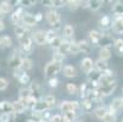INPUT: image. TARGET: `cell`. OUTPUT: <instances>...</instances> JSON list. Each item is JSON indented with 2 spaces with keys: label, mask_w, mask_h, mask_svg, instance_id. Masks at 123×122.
<instances>
[{
  "label": "cell",
  "mask_w": 123,
  "mask_h": 122,
  "mask_svg": "<svg viewBox=\"0 0 123 122\" xmlns=\"http://www.w3.org/2000/svg\"><path fill=\"white\" fill-rule=\"evenodd\" d=\"M46 21L54 28V31L61 28V17H60V13L55 10H50L46 12Z\"/></svg>",
  "instance_id": "1"
},
{
  "label": "cell",
  "mask_w": 123,
  "mask_h": 122,
  "mask_svg": "<svg viewBox=\"0 0 123 122\" xmlns=\"http://www.w3.org/2000/svg\"><path fill=\"white\" fill-rule=\"evenodd\" d=\"M61 70H62L61 64H59V62H54V61H50V62H48L46 66H45L44 73H45L46 77L52 78V77H55V76L61 71Z\"/></svg>",
  "instance_id": "2"
},
{
  "label": "cell",
  "mask_w": 123,
  "mask_h": 122,
  "mask_svg": "<svg viewBox=\"0 0 123 122\" xmlns=\"http://www.w3.org/2000/svg\"><path fill=\"white\" fill-rule=\"evenodd\" d=\"M80 105L78 101H68V100H65L61 103L60 105V110L62 114H67V112H77L79 110Z\"/></svg>",
  "instance_id": "3"
},
{
  "label": "cell",
  "mask_w": 123,
  "mask_h": 122,
  "mask_svg": "<svg viewBox=\"0 0 123 122\" xmlns=\"http://www.w3.org/2000/svg\"><path fill=\"white\" fill-rule=\"evenodd\" d=\"M21 61H22V56L20 54V50H15L11 58L9 59V66L12 70H18L21 66Z\"/></svg>",
  "instance_id": "4"
},
{
  "label": "cell",
  "mask_w": 123,
  "mask_h": 122,
  "mask_svg": "<svg viewBox=\"0 0 123 122\" xmlns=\"http://www.w3.org/2000/svg\"><path fill=\"white\" fill-rule=\"evenodd\" d=\"M18 40L21 43V48H22L23 53L29 54L31 51L33 50V42H32V38L29 36H25L22 38H18Z\"/></svg>",
  "instance_id": "5"
},
{
  "label": "cell",
  "mask_w": 123,
  "mask_h": 122,
  "mask_svg": "<svg viewBox=\"0 0 123 122\" xmlns=\"http://www.w3.org/2000/svg\"><path fill=\"white\" fill-rule=\"evenodd\" d=\"M116 88H117V83H116V81H113L112 83H110V84H107V85L99 87L98 90H99V93H100L102 96H109V95H111V94L116 90Z\"/></svg>",
  "instance_id": "6"
},
{
  "label": "cell",
  "mask_w": 123,
  "mask_h": 122,
  "mask_svg": "<svg viewBox=\"0 0 123 122\" xmlns=\"http://www.w3.org/2000/svg\"><path fill=\"white\" fill-rule=\"evenodd\" d=\"M50 109H51V106L48 105V104H46L43 99H38V101L36 103V105L33 106L32 111H33V112H37V114H43L44 111L50 110Z\"/></svg>",
  "instance_id": "7"
},
{
  "label": "cell",
  "mask_w": 123,
  "mask_h": 122,
  "mask_svg": "<svg viewBox=\"0 0 123 122\" xmlns=\"http://www.w3.org/2000/svg\"><path fill=\"white\" fill-rule=\"evenodd\" d=\"M80 67L83 70V72L86 73V75H89L93 70H94V62L90 58H84L80 62Z\"/></svg>",
  "instance_id": "8"
},
{
  "label": "cell",
  "mask_w": 123,
  "mask_h": 122,
  "mask_svg": "<svg viewBox=\"0 0 123 122\" xmlns=\"http://www.w3.org/2000/svg\"><path fill=\"white\" fill-rule=\"evenodd\" d=\"M122 108H123V98H116V99H113L112 103L110 104L109 112L116 115V112H118Z\"/></svg>",
  "instance_id": "9"
},
{
  "label": "cell",
  "mask_w": 123,
  "mask_h": 122,
  "mask_svg": "<svg viewBox=\"0 0 123 122\" xmlns=\"http://www.w3.org/2000/svg\"><path fill=\"white\" fill-rule=\"evenodd\" d=\"M25 13L23 7H18L17 10H15L11 15V22L16 26H20L22 23V15Z\"/></svg>",
  "instance_id": "10"
},
{
  "label": "cell",
  "mask_w": 123,
  "mask_h": 122,
  "mask_svg": "<svg viewBox=\"0 0 123 122\" xmlns=\"http://www.w3.org/2000/svg\"><path fill=\"white\" fill-rule=\"evenodd\" d=\"M23 25L26 27H33V26H36L37 22H36V20H34V15L28 13V12H25L22 15V26Z\"/></svg>",
  "instance_id": "11"
},
{
  "label": "cell",
  "mask_w": 123,
  "mask_h": 122,
  "mask_svg": "<svg viewBox=\"0 0 123 122\" xmlns=\"http://www.w3.org/2000/svg\"><path fill=\"white\" fill-rule=\"evenodd\" d=\"M62 32H63V38L62 39L71 43V39H73V37H74V29H73V27L71 25H66L63 27Z\"/></svg>",
  "instance_id": "12"
},
{
  "label": "cell",
  "mask_w": 123,
  "mask_h": 122,
  "mask_svg": "<svg viewBox=\"0 0 123 122\" xmlns=\"http://www.w3.org/2000/svg\"><path fill=\"white\" fill-rule=\"evenodd\" d=\"M33 39H34V42H36V44H38V45H44V44H46L45 32H44V31H37V32H34Z\"/></svg>",
  "instance_id": "13"
},
{
  "label": "cell",
  "mask_w": 123,
  "mask_h": 122,
  "mask_svg": "<svg viewBox=\"0 0 123 122\" xmlns=\"http://www.w3.org/2000/svg\"><path fill=\"white\" fill-rule=\"evenodd\" d=\"M101 37H102L101 32H99L96 29H93V31L89 32V43L93 44V45H98L100 39H101Z\"/></svg>",
  "instance_id": "14"
},
{
  "label": "cell",
  "mask_w": 123,
  "mask_h": 122,
  "mask_svg": "<svg viewBox=\"0 0 123 122\" xmlns=\"http://www.w3.org/2000/svg\"><path fill=\"white\" fill-rule=\"evenodd\" d=\"M112 31L117 34L123 33V16L116 17V20L112 22Z\"/></svg>",
  "instance_id": "15"
},
{
  "label": "cell",
  "mask_w": 123,
  "mask_h": 122,
  "mask_svg": "<svg viewBox=\"0 0 123 122\" xmlns=\"http://www.w3.org/2000/svg\"><path fill=\"white\" fill-rule=\"evenodd\" d=\"M0 111H1V114H7V115H11V114H13L12 103H10V101H6V100L0 101Z\"/></svg>",
  "instance_id": "16"
},
{
  "label": "cell",
  "mask_w": 123,
  "mask_h": 122,
  "mask_svg": "<svg viewBox=\"0 0 123 122\" xmlns=\"http://www.w3.org/2000/svg\"><path fill=\"white\" fill-rule=\"evenodd\" d=\"M62 72H63V75H65L67 78L77 77V70H76L73 66H71V65H66V66H63Z\"/></svg>",
  "instance_id": "17"
},
{
  "label": "cell",
  "mask_w": 123,
  "mask_h": 122,
  "mask_svg": "<svg viewBox=\"0 0 123 122\" xmlns=\"http://www.w3.org/2000/svg\"><path fill=\"white\" fill-rule=\"evenodd\" d=\"M78 46H79V51L83 54H90L92 53V44L86 40H80L78 42Z\"/></svg>",
  "instance_id": "18"
},
{
  "label": "cell",
  "mask_w": 123,
  "mask_h": 122,
  "mask_svg": "<svg viewBox=\"0 0 123 122\" xmlns=\"http://www.w3.org/2000/svg\"><path fill=\"white\" fill-rule=\"evenodd\" d=\"M29 90H31V95L32 96L38 99L39 95H40V84L38 82H32L31 87H29Z\"/></svg>",
  "instance_id": "19"
},
{
  "label": "cell",
  "mask_w": 123,
  "mask_h": 122,
  "mask_svg": "<svg viewBox=\"0 0 123 122\" xmlns=\"http://www.w3.org/2000/svg\"><path fill=\"white\" fill-rule=\"evenodd\" d=\"M32 67H33L32 60H31L29 58H22L21 66H20V68L22 70V72H26V73H27V71H31Z\"/></svg>",
  "instance_id": "20"
},
{
  "label": "cell",
  "mask_w": 123,
  "mask_h": 122,
  "mask_svg": "<svg viewBox=\"0 0 123 122\" xmlns=\"http://www.w3.org/2000/svg\"><path fill=\"white\" fill-rule=\"evenodd\" d=\"M94 67H95V71H98V72L101 73L102 71H105V70L109 68V64H107V61H104L101 59H98L94 62Z\"/></svg>",
  "instance_id": "21"
},
{
  "label": "cell",
  "mask_w": 123,
  "mask_h": 122,
  "mask_svg": "<svg viewBox=\"0 0 123 122\" xmlns=\"http://www.w3.org/2000/svg\"><path fill=\"white\" fill-rule=\"evenodd\" d=\"M98 45H100L101 48H110L112 45V38L109 36V34H104L102 33V37H101V39H100Z\"/></svg>",
  "instance_id": "22"
},
{
  "label": "cell",
  "mask_w": 123,
  "mask_h": 122,
  "mask_svg": "<svg viewBox=\"0 0 123 122\" xmlns=\"http://www.w3.org/2000/svg\"><path fill=\"white\" fill-rule=\"evenodd\" d=\"M11 10H12V6H11L10 1H1L0 3V15L1 16H5V15L10 13Z\"/></svg>",
  "instance_id": "23"
},
{
  "label": "cell",
  "mask_w": 123,
  "mask_h": 122,
  "mask_svg": "<svg viewBox=\"0 0 123 122\" xmlns=\"http://www.w3.org/2000/svg\"><path fill=\"white\" fill-rule=\"evenodd\" d=\"M15 34H16L18 38H22V37H25V36H28V27L22 26V25L15 26Z\"/></svg>",
  "instance_id": "24"
},
{
  "label": "cell",
  "mask_w": 123,
  "mask_h": 122,
  "mask_svg": "<svg viewBox=\"0 0 123 122\" xmlns=\"http://www.w3.org/2000/svg\"><path fill=\"white\" fill-rule=\"evenodd\" d=\"M13 76L18 79V82L21 84H28L31 82V77L28 76V73L26 72H21V73H13Z\"/></svg>",
  "instance_id": "25"
},
{
  "label": "cell",
  "mask_w": 123,
  "mask_h": 122,
  "mask_svg": "<svg viewBox=\"0 0 123 122\" xmlns=\"http://www.w3.org/2000/svg\"><path fill=\"white\" fill-rule=\"evenodd\" d=\"M112 12L117 17H122L123 16V1H116L115 5L112 6Z\"/></svg>",
  "instance_id": "26"
},
{
  "label": "cell",
  "mask_w": 123,
  "mask_h": 122,
  "mask_svg": "<svg viewBox=\"0 0 123 122\" xmlns=\"http://www.w3.org/2000/svg\"><path fill=\"white\" fill-rule=\"evenodd\" d=\"M23 105H25V108L26 109H33V106L36 105V103L38 101V99H36L34 96H29V98H27V99H23V100H20Z\"/></svg>",
  "instance_id": "27"
},
{
  "label": "cell",
  "mask_w": 123,
  "mask_h": 122,
  "mask_svg": "<svg viewBox=\"0 0 123 122\" xmlns=\"http://www.w3.org/2000/svg\"><path fill=\"white\" fill-rule=\"evenodd\" d=\"M113 48H115V51L116 54L122 56L123 55V39L122 38H118L113 42Z\"/></svg>",
  "instance_id": "28"
},
{
  "label": "cell",
  "mask_w": 123,
  "mask_h": 122,
  "mask_svg": "<svg viewBox=\"0 0 123 122\" xmlns=\"http://www.w3.org/2000/svg\"><path fill=\"white\" fill-rule=\"evenodd\" d=\"M12 109H13V114H23L26 108L25 105L20 101V100H16L12 103Z\"/></svg>",
  "instance_id": "29"
},
{
  "label": "cell",
  "mask_w": 123,
  "mask_h": 122,
  "mask_svg": "<svg viewBox=\"0 0 123 122\" xmlns=\"http://www.w3.org/2000/svg\"><path fill=\"white\" fill-rule=\"evenodd\" d=\"M100 26L102 28H109L110 26H112V19H111V16H109V15L102 16L101 19H100Z\"/></svg>",
  "instance_id": "30"
},
{
  "label": "cell",
  "mask_w": 123,
  "mask_h": 122,
  "mask_svg": "<svg viewBox=\"0 0 123 122\" xmlns=\"http://www.w3.org/2000/svg\"><path fill=\"white\" fill-rule=\"evenodd\" d=\"M107 112H109V111H107V109L105 108V106H99V108H96V109L94 110V115H95L98 118H100V120H102L105 116H106Z\"/></svg>",
  "instance_id": "31"
},
{
  "label": "cell",
  "mask_w": 123,
  "mask_h": 122,
  "mask_svg": "<svg viewBox=\"0 0 123 122\" xmlns=\"http://www.w3.org/2000/svg\"><path fill=\"white\" fill-rule=\"evenodd\" d=\"M111 58V50L110 48H101L100 49V59L104 61H107Z\"/></svg>",
  "instance_id": "32"
},
{
  "label": "cell",
  "mask_w": 123,
  "mask_h": 122,
  "mask_svg": "<svg viewBox=\"0 0 123 122\" xmlns=\"http://www.w3.org/2000/svg\"><path fill=\"white\" fill-rule=\"evenodd\" d=\"M104 1L101 0H89V9L93 11H98L101 6H102Z\"/></svg>",
  "instance_id": "33"
},
{
  "label": "cell",
  "mask_w": 123,
  "mask_h": 122,
  "mask_svg": "<svg viewBox=\"0 0 123 122\" xmlns=\"http://www.w3.org/2000/svg\"><path fill=\"white\" fill-rule=\"evenodd\" d=\"M57 51L62 55H66V54H69V42H66L63 40L62 44L60 45V48L57 49Z\"/></svg>",
  "instance_id": "34"
},
{
  "label": "cell",
  "mask_w": 123,
  "mask_h": 122,
  "mask_svg": "<svg viewBox=\"0 0 123 122\" xmlns=\"http://www.w3.org/2000/svg\"><path fill=\"white\" fill-rule=\"evenodd\" d=\"M88 77H89V82H92V83H99V79L101 77V73L93 70V71L88 75Z\"/></svg>",
  "instance_id": "35"
},
{
  "label": "cell",
  "mask_w": 123,
  "mask_h": 122,
  "mask_svg": "<svg viewBox=\"0 0 123 122\" xmlns=\"http://www.w3.org/2000/svg\"><path fill=\"white\" fill-rule=\"evenodd\" d=\"M79 53H80V51H79L78 43H76V42H71V43H69V54H72V55H78Z\"/></svg>",
  "instance_id": "36"
},
{
  "label": "cell",
  "mask_w": 123,
  "mask_h": 122,
  "mask_svg": "<svg viewBox=\"0 0 123 122\" xmlns=\"http://www.w3.org/2000/svg\"><path fill=\"white\" fill-rule=\"evenodd\" d=\"M62 42H63V39H62V37H56L55 39H52L51 42H50V45H51V48L52 49H55V50H57L59 48H60V45L62 44Z\"/></svg>",
  "instance_id": "37"
},
{
  "label": "cell",
  "mask_w": 123,
  "mask_h": 122,
  "mask_svg": "<svg viewBox=\"0 0 123 122\" xmlns=\"http://www.w3.org/2000/svg\"><path fill=\"white\" fill-rule=\"evenodd\" d=\"M76 116H77V112H67V114H63V122H74L76 120Z\"/></svg>",
  "instance_id": "38"
},
{
  "label": "cell",
  "mask_w": 123,
  "mask_h": 122,
  "mask_svg": "<svg viewBox=\"0 0 123 122\" xmlns=\"http://www.w3.org/2000/svg\"><path fill=\"white\" fill-rule=\"evenodd\" d=\"M12 45V39L10 36H4L1 37V46L3 48H10Z\"/></svg>",
  "instance_id": "39"
},
{
  "label": "cell",
  "mask_w": 123,
  "mask_h": 122,
  "mask_svg": "<svg viewBox=\"0 0 123 122\" xmlns=\"http://www.w3.org/2000/svg\"><path fill=\"white\" fill-rule=\"evenodd\" d=\"M18 96H20V100H23V99H27L31 96V90L29 88H21L20 89V93H18Z\"/></svg>",
  "instance_id": "40"
},
{
  "label": "cell",
  "mask_w": 123,
  "mask_h": 122,
  "mask_svg": "<svg viewBox=\"0 0 123 122\" xmlns=\"http://www.w3.org/2000/svg\"><path fill=\"white\" fill-rule=\"evenodd\" d=\"M93 101L89 100V99H84L83 103H82V108L85 110V111H92L93 110Z\"/></svg>",
  "instance_id": "41"
},
{
  "label": "cell",
  "mask_w": 123,
  "mask_h": 122,
  "mask_svg": "<svg viewBox=\"0 0 123 122\" xmlns=\"http://www.w3.org/2000/svg\"><path fill=\"white\" fill-rule=\"evenodd\" d=\"M48 105H50L51 108H54L55 106V104H56V98L54 96V95H51V94H49V95H46L44 99H43Z\"/></svg>",
  "instance_id": "42"
},
{
  "label": "cell",
  "mask_w": 123,
  "mask_h": 122,
  "mask_svg": "<svg viewBox=\"0 0 123 122\" xmlns=\"http://www.w3.org/2000/svg\"><path fill=\"white\" fill-rule=\"evenodd\" d=\"M66 90L68 94H76V93H78V87L74 83H68L66 85Z\"/></svg>",
  "instance_id": "43"
},
{
  "label": "cell",
  "mask_w": 123,
  "mask_h": 122,
  "mask_svg": "<svg viewBox=\"0 0 123 122\" xmlns=\"http://www.w3.org/2000/svg\"><path fill=\"white\" fill-rule=\"evenodd\" d=\"M65 60V55L60 54L59 51L56 50L54 54H52V61L54 62H59V64H62V61Z\"/></svg>",
  "instance_id": "44"
},
{
  "label": "cell",
  "mask_w": 123,
  "mask_h": 122,
  "mask_svg": "<svg viewBox=\"0 0 123 122\" xmlns=\"http://www.w3.org/2000/svg\"><path fill=\"white\" fill-rule=\"evenodd\" d=\"M45 36H46V43H50L52 39H55L57 36H56V31L54 29H50V31H46L45 32Z\"/></svg>",
  "instance_id": "45"
},
{
  "label": "cell",
  "mask_w": 123,
  "mask_h": 122,
  "mask_svg": "<svg viewBox=\"0 0 123 122\" xmlns=\"http://www.w3.org/2000/svg\"><path fill=\"white\" fill-rule=\"evenodd\" d=\"M104 122H117V117L115 114H111V112H107L106 116L102 118Z\"/></svg>",
  "instance_id": "46"
},
{
  "label": "cell",
  "mask_w": 123,
  "mask_h": 122,
  "mask_svg": "<svg viewBox=\"0 0 123 122\" xmlns=\"http://www.w3.org/2000/svg\"><path fill=\"white\" fill-rule=\"evenodd\" d=\"M89 90H90V88H89V83H83V84L80 85V93H82V98H85Z\"/></svg>",
  "instance_id": "47"
},
{
  "label": "cell",
  "mask_w": 123,
  "mask_h": 122,
  "mask_svg": "<svg viewBox=\"0 0 123 122\" xmlns=\"http://www.w3.org/2000/svg\"><path fill=\"white\" fill-rule=\"evenodd\" d=\"M66 4L69 6L71 10H76L79 7V1H77V0H68V1H66Z\"/></svg>",
  "instance_id": "48"
},
{
  "label": "cell",
  "mask_w": 123,
  "mask_h": 122,
  "mask_svg": "<svg viewBox=\"0 0 123 122\" xmlns=\"http://www.w3.org/2000/svg\"><path fill=\"white\" fill-rule=\"evenodd\" d=\"M7 87H9V81L4 77H0V92L5 90Z\"/></svg>",
  "instance_id": "49"
},
{
  "label": "cell",
  "mask_w": 123,
  "mask_h": 122,
  "mask_svg": "<svg viewBox=\"0 0 123 122\" xmlns=\"http://www.w3.org/2000/svg\"><path fill=\"white\" fill-rule=\"evenodd\" d=\"M18 4L21 5V7H28L36 4V1H32V0H20Z\"/></svg>",
  "instance_id": "50"
},
{
  "label": "cell",
  "mask_w": 123,
  "mask_h": 122,
  "mask_svg": "<svg viewBox=\"0 0 123 122\" xmlns=\"http://www.w3.org/2000/svg\"><path fill=\"white\" fill-rule=\"evenodd\" d=\"M48 83H49V87H51V88H56L59 85V79L56 77H52V78H49Z\"/></svg>",
  "instance_id": "51"
},
{
  "label": "cell",
  "mask_w": 123,
  "mask_h": 122,
  "mask_svg": "<svg viewBox=\"0 0 123 122\" xmlns=\"http://www.w3.org/2000/svg\"><path fill=\"white\" fill-rule=\"evenodd\" d=\"M49 122H63V117H62V115H60V114L52 115Z\"/></svg>",
  "instance_id": "52"
},
{
  "label": "cell",
  "mask_w": 123,
  "mask_h": 122,
  "mask_svg": "<svg viewBox=\"0 0 123 122\" xmlns=\"http://www.w3.org/2000/svg\"><path fill=\"white\" fill-rule=\"evenodd\" d=\"M66 5V1L62 0H52V7H63Z\"/></svg>",
  "instance_id": "53"
},
{
  "label": "cell",
  "mask_w": 123,
  "mask_h": 122,
  "mask_svg": "<svg viewBox=\"0 0 123 122\" xmlns=\"http://www.w3.org/2000/svg\"><path fill=\"white\" fill-rule=\"evenodd\" d=\"M10 120H11V115H7V114L0 115V122H10Z\"/></svg>",
  "instance_id": "54"
},
{
  "label": "cell",
  "mask_w": 123,
  "mask_h": 122,
  "mask_svg": "<svg viewBox=\"0 0 123 122\" xmlns=\"http://www.w3.org/2000/svg\"><path fill=\"white\" fill-rule=\"evenodd\" d=\"M101 76H106V77H113V72L111 71V70H105V71L101 72Z\"/></svg>",
  "instance_id": "55"
},
{
  "label": "cell",
  "mask_w": 123,
  "mask_h": 122,
  "mask_svg": "<svg viewBox=\"0 0 123 122\" xmlns=\"http://www.w3.org/2000/svg\"><path fill=\"white\" fill-rule=\"evenodd\" d=\"M34 20H36V22H37V23H38V22H40V21L43 20V13L38 12L37 15H34Z\"/></svg>",
  "instance_id": "56"
},
{
  "label": "cell",
  "mask_w": 123,
  "mask_h": 122,
  "mask_svg": "<svg viewBox=\"0 0 123 122\" xmlns=\"http://www.w3.org/2000/svg\"><path fill=\"white\" fill-rule=\"evenodd\" d=\"M43 5L45 6H52V0H43Z\"/></svg>",
  "instance_id": "57"
},
{
  "label": "cell",
  "mask_w": 123,
  "mask_h": 122,
  "mask_svg": "<svg viewBox=\"0 0 123 122\" xmlns=\"http://www.w3.org/2000/svg\"><path fill=\"white\" fill-rule=\"evenodd\" d=\"M79 6H82V7H89V0H88V1H79Z\"/></svg>",
  "instance_id": "58"
},
{
  "label": "cell",
  "mask_w": 123,
  "mask_h": 122,
  "mask_svg": "<svg viewBox=\"0 0 123 122\" xmlns=\"http://www.w3.org/2000/svg\"><path fill=\"white\" fill-rule=\"evenodd\" d=\"M4 27H5V26H4V22H3L1 20H0V31H3V29H4Z\"/></svg>",
  "instance_id": "59"
},
{
  "label": "cell",
  "mask_w": 123,
  "mask_h": 122,
  "mask_svg": "<svg viewBox=\"0 0 123 122\" xmlns=\"http://www.w3.org/2000/svg\"><path fill=\"white\" fill-rule=\"evenodd\" d=\"M0 46H1V37H0Z\"/></svg>",
  "instance_id": "60"
},
{
  "label": "cell",
  "mask_w": 123,
  "mask_h": 122,
  "mask_svg": "<svg viewBox=\"0 0 123 122\" xmlns=\"http://www.w3.org/2000/svg\"><path fill=\"white\" fill-rule=\"evenodd\" d=\"M39 122H45V121H39Z\"/></svg>",
  "instance_id": "61"
},
{
  "label": "cell",
  "mask_w": 123,
  "mask_h": 122,
  "mask_svg": "<svg viewBox=\"0 0 123 122\" xmlns=\"http://www.w3.org/2000/svg\"><path fill=\"white\" fill-rule=\"evenodd\" d=\"M122 93H123V88H122Z\"/></svg>",
  "instance_id": "62"
},
{
  "label": "cell",
  "mask_w": 123,
  "mask_h": 122,
  "mask_svg": "<svg viewBox=\"0 0 123 122\" xmlns=\"http://www.w3.org/2000/svg\"><path fill=\"white\" fill-rule=\"evenodd\" d=\"M78 122H82V121H78Z\"/></svg>",
  "instance_id": "63"
},
{
  "label": "cell",
  "mask_w": 123,
  "mask_h": 122,
  "mask_svg": "<svg viewBox=\"0 0 123 122\" xmlns=\"http://www.w3.org/2000/svg\"><path fill=\"white\" fill-rule=\"evenodd\" d=\"M122 122H123V118H122Z\"/></svg>",
  "instance_id": "64"
}]
</instances>
